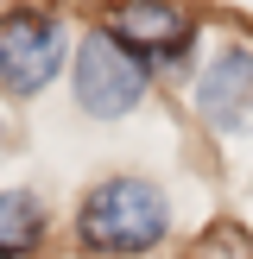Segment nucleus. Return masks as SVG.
Here are the masks:
<instances>
[{
  "label": "nucleus",
  "instance_id": "obj_1",
  "mask_svg": "<svg viewBox=\"0 0 253 259\" xmlns=\"http://www.w3.org/2000/svg\"><path fill=\"white\" fill-rule=\"evenodd\" d=\"M171 234V202L152 177H101L76 209V240L101 259L146 253Z\"/></svg>",
  "mask_w": 253,
  "mask_h": 259
},
{
  "label": "nucleus",
  "instance_id": "obj_2",
  "mask_svg": "<svg viewBox=\"0 0 253 259\" xmlns=\"http://www.w3.org/2000/svg\"><path fill=\"white\" fill-rule=\"evenodd\" d=\"M146 63L133 57V51L114 45L108 25H95V32L76 45V70H70V95L76 108L89 114V120H120V114H133L139 101H146Z\"/></svg>",
  "mask_w": 253,
  "mask_h": 259
},
{
  "label": "nucleus",
  "instance_id": "obj_3",
  "mask_svg": "<svg viewBox=\"0 0 253 259\" xmlns=\"http://www.w3.org/2000/svg\"><path fill=\"white\" fill-rule=\"evenodd\" d=\"M70 57V32L57 13L7 7L0 13V89L7 95H38Z\"/></svg>",
  "mask_w": 253,
  "mask_h": 259
},
{
  "label": "nucleus",
  "instance_id": "obj_4",
  "mask_svg": "<svg viewBox=\"0 0 253 259\" xmlns=\"http://www.w3.org/2000/svg\"><path fill=\"white\" fill-rule=\"evenodd\" d=\"M108 32L139 63H184L190 45H196V19L177 0H126V7L108 13Z\"/></svg>",
  "mask_w": 253,
  "mask_h": 259
},
{
  "label": "nucleus",
  "instance_id": "obj_5",
  "mask_svg": "<svg viewBox=\"0 0 253 259\" xmlns=\"http://www.w3.org/2000/svg\"><path fill=\"white\" fill-rule=\"evenodd\" d=\"M196 114L215 133H253V51L228 45L196 76Z\"/></svg>",
  "mask_w": 253,
  "mask_h": 259
},
{
  "label": "nucleus",
  "instance_id": "obj_6",
  "mask_svg": "<svg viewBox=\"0 0 253 259\" xmlns=\"http://www.w3.org/2000/svg\"><path fill=\"white\" fill-rule=\"evenodd\" d=\"M45 240V202L32 190H0V259H25Z\"/></svg>",
  "mask_w": 253,
  "mask_h": 259
},
{
  "label": "nucleus",
  "instance_id": "obj_7",
  "mask_svg": "<svg viewBox=\"0 0 253 259\" xmlns=\"http://www.w3.org/2000/svg\"><path fill=\"white\" fill-rule=\"evenodd\" d=\"M0 146H7V120H0Z\"/></svg>",
  "mask_w": 253,
  "mask_h": 259
}]
</instances>
